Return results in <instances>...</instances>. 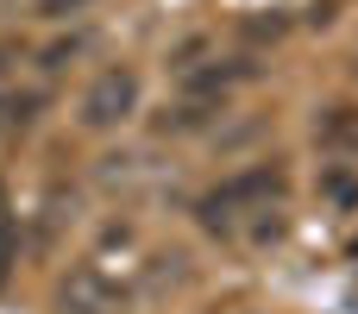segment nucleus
I'll return each mask as SVG.
<instances>
[{
	"label": "nucleus",
	"mask_w": 358,
	"mask_h": 314,
	"mask_svg": "<svg viewBox=\"0 0 358 314\" xmlns=\"http://www.w3.org/2000/svg\"><path fill=\"white\" fill-rule=\"evenodd\" d=\"M82 126L88 132H113V126H126L132 113H138V69H126V63H107L88 88H82Z\"/></svg>",
	"instance_id": "1"
},
{
	"label": "nucleus",
	"mask_w": 358,
	"mask_h": 314,
	"mask_svg": "<svg viewBox=\"0 0 358 314\" xmlns=\"http://www.w3.org/2000/svg\"><path fill=\"white\" fill-rule=\"evenodd\" d=\"M63 314H120V290L94 271V264H76L69 277H63Z\"/></svg>",
	"instance_id": "2"
},
{
	"label": "nucleus",
	"mask_w": 358,
	"mask_h": 314,
	"mask_svg": "<svg viewBox=\"0 0 358 314\" xmlns=\"http://www.w3.org/2000/svg\"><path fill=\"white\" fill-rule=\"evenodd\" d=\"M315 132H321V145H327L334 157H346L358 170V107H327V120H321Z\"/></svg>",
	"instance_id": "3"
},
{
	"label": "nucleus",
	"mask_w": 358,
	"mask_h": 314,
	"mask_svg": "<svg viewBox=\"0 0 358 314\" xmlns=\"http://www.w3.org/2000/svg\"><path fill=\"white\" fill-rule=\"evenodd\" d=\"M31 120H38V94H0V132L6 138L31 132Z\"/></svg>",
	"instance_id": "4"
},
{
	"label": "nucleus",
	"mask_w": 358,
	"mask_h": 314,
	"mask_svg": "<svg viewBox=\"0 0 358 314\" xmlns=\"http://www.w3.org/2000/svg\"><path fill=\"white\" fill-rule=\"evenodd\" d=\"M321 195H327L334 208H358V170L352 164H334V170L321 176Z\"/></svg>",
	"instance_id": "5"
},
{
	"label": "nucleus",
	"mask_w": 358,
	"mask_h": 314,
	"mask_svg": "<svg viewBox=\"0 0 358 314\" xmlns=\"http://www.w3.org/2000/svg\"><path fill=\"white\" fill-rule=\"evenodd\" d=\"M13 258H19V220L0 208V283L13 277Z\"/></svg>",
	"instance_id": "6"
},
{
	"label": "nucleus",
	"mask_w": 358,
	"mask_h": 314,
	"mask_svg": "<svg viewBox=\"0 0 358 314\" xmlns=\"http://www.w3.org/2000/svg\"><path fill=\"white\" fill-rule=\"evenodd\" d=\"M69 57H76V38H69V44H50V50H44V69L57 76V69H69Z\"/></svg>",
	"instance_id": "7"
},
{
	"label": "nucleus",
	"mask_w": 358,
	"mask_h": 314,
	"mask_svg": "<svg viewBox=\"0 0 358 314\" xmlns=\"http://www.w3.org/2000/svg\"><path fill=\"white\" fill-rule=\"evenodd\" d=\"M82 6H88V0H38L44 19H69V13H82Z\"/></svg>",
	"instance_id": "8"
},
{
	"label": "nucleus",
	"mask_w": 358,
	"mask_h": 314,
	"mask_svg": "<svg viewBox=\"0 0 358 314\" xmlns=\"http://www.w3.org/2000/svg\"><path fill=\"white\" fill-rule=\"evenodd\" d=\"M13 57H19V50H13V44H0V76L13 69Z\"/></svg>",
	"instance_id": "9"
}]
</instances>
